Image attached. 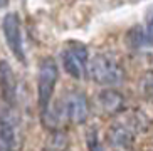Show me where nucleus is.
<instances>
[{"instance_id":"obj_6","label":"nucleus","mask_w":153,"mask_h":151,"mask_svg":"<svg viewBox=\"0 0 153 151\" xmlns=\"http://www.w3.org/2000/svg\"><path fill=\"white\" fill-rule=\"evenodd\" d=\"M64 71L74 79H84L89 66V52L84 44H68L61 54Z\"/></svg>"},{"instance_id":"obj_2","label":"nucleus","mask_w":153,"mask_h":151,"mask_svg":"<svg viewBox=\"0 0 153 151\" xmlns=\"http://www.w3.org/2000/svg\"><path fill=\"white\" fill-rule=\"evenodd\" d=\"M22 128L14 107L0 104V151H20Z\"/></svg>"},{"instance_id":"obj_4","label":"nucleus","mask_w":153,"mask_h":151,"mask_svg":"<svg viewBox=\"0 0 153 151\" xmlns=\"http://www.w3.org/2000/svg\"><path fill=\"white\" fill-rule=\"evenodd\" d=\"M89 72L93 81L101 86H116L125 77V69L109 54H98L89 64Z\"/></svg>"},{"instance_id":"obj_8","label":"nucleus","mask_w":153,"mask_h":151,"mask_svg":"<svg viewBox=\"0 0 153 151\" xmlns=\"http://www.w3.org/2000/svg\"><path fill=\"white\" fill-rule=\"evenodd\" d=\"M126 42L133 49H145V47H153V9L148 12L145 25L135 27L128 32Z\"/></svg>"},{"instance_id":"obj_1","label":"nucleus","mask_w":153,"mask_h":151,"mask_svg":"<svg viewBox=\"0 0 153 151\" xmlns=\"http://www.w3.org/2000/svg\"><path fill=\"white\" fill-rule=\"evenodd\" d=\"M59 79V69L54 59L45 57L39 64V74H37V104L41 118L51 114V99L54 94L56 82Z\"/></svg>"},{"instance_id":"obj_10","label":"nucleus","mask_w":153,"mask_h":151,"mask_svg":"<svg viewBox=\"0 0 153 151\" xmlns=\"http://www.w3.org/2000/svg\"><path fill=\"white\" fill-rule=\"evenodd\" d=\"M99 102H101V106H103V109L106 113H116L123 107L125 98L120 93H116L114 89H106L99 96Z\"/></svg>"},{"instance_id":"obj_11","label":"nucleus","mask_w":153,"mask_h":151,"mask_svg":"<svg viewBox=\"0 0 153 151\" xmlns=\"http://www.w3.org/2000/svg\"><path fill=\"white\" fill-rule=\"evenodd\" d=\"M86 138H88V148L89 151H103L101 148V143H99V138H98V131L94 128H91L86 134Z\"/></svg>"},{"instance_id":"obj_9","label":"nucleus","mask_w":153,"mask_h":151,"mask_svg":"<svg viewBox=\"0 0 153 151\" xmlns=\"http://www.w3.org/2000/svg\"><path fill=\"white\" fill-rule=\"evenodd\" d=\"M108 138H109V143H111L113 146H116V148H130L131 144H133L135 136H133V131H131L128 126L116 124L111 131H109Z\"/></svg>"},{"instance_id":"obj_7","label":"nucleus","mask_w":153,"mask_h":151,"mask_svg":"<svg viewBox=\"0 0 153 151\" xmlns=\"http://www.w3.org/2000/svg\"><path fill=\"white\" fill-rule=\"evenodd\" d=\"M0 96L4 104L14 107L17 102V77L14 69L4 59H0Z\"/></svg>"},{"instance_id":"obj_12","label":"nucleus","mask_w":153,"mask_h":151,"mask_svg":"<svg viewBox=\"0 0 153 151\" xmlns=\"http://www.w3.org/2000/svg\"><path fill=\"white\" fill-rule=\"evenodd\" d=\"M7 4H9V0H0V7H7Z\"/></svg>"},{"instance_id":"obj_3","label":"nucleus","mask_w":153,"mask_h":151,"mask_svg":"<svg viewBox=\"0 0 153 151\" xmlns=\"http://www.w3.org/2000/svg\"><path fill=\"white\" fill-rule=\"evenodd\" d=\"M59 123L68 121L72 124H81L88 119L89 116V102L86 94L81 91H66L64 96L61 98V104H59V113H56Z\"/></svg>"},{"instance_id":"obj_5","label":"nucleus","mask_w":153,"mask_h":151,"mask_svg":"<svg viewBox=\"0 0 153 151\" xmlns=\"http://www.w3.org/2000/svg\"><path fill=\"white\" fill-rule=\"evenodd\" d=\"M2 32H4L5 42L9 45L10 52L17 59L19 62L25 64L27 62V56H25V45H24V36H22V24L20 17L15 12L5 13L4 20H2Z\"/></svg>"}]
</instances>
